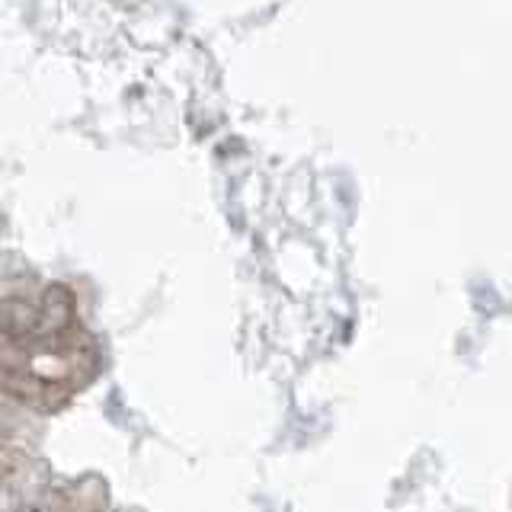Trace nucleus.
I'll use <instances>...</instances> for the list:
<instances>
[{
    "instance_id": "1",
    "label": "nucleus",
    "mask_w": 512,
    "mask_h": 512,
    "mask_svg": "<svg viewBox=\"0 0 512 512\" xmlns=\"http://www.w3.org/2000/svg\"><path fill=\"white\" fill-rule=\"evenodd\" d=\"M74 314H77V304L68 288L48 285L39 298V340L36 343L61 340V336L74 327Z\"/></svg>"
},
{
    "instance_id": "2",
    "label": "nucleus",
    "mask_w": 512,
    "mask_h": 512,
    "mask_svg": "<svg viewBox=\"0 0 512 512\" xmlns=\"http://www.w3.org/2000/svg\"><path fill=\"white\" fill-rule=\"evenodd\" d=\"M0 333L20 343L39 340V301L10 298L0 301Z\"/></svg>"
},
{
    "instance_id": "3",
    "label": "nucleus",
    "mask_w": 512,
    "mask_h": 512,
    "mask_svg": "<svg viewBox=\"0 0 512 512\" xmlns=\"http://www.w3.org/2000/svg\"><path fill=\"white\" fill-rule=\"evenodd\" d=\"M26 506V493L10 484V477H0V512H20Z\"/></svg>"
},
{
    "instance_id": "4",
    "label": "nucleus",
    "mask_w": 512,
    "mask_h": 512,
    "mask_svg": "<svg viewBox=\"0 0 512 512\" xmlns=\"http://www.w3.org/2000/svg\"><path fill=\"white\" fill-rule=\"evenodd\" d=\"M16 468H20V455H13L10 448L0 445V477H10Z\"/></svg>"
},
{
    "instance_id": "5",
    "label": "nucleus",
    "mask_w": 512,
    "mask_h": 512,
    "mask_svg": "<svg viewBox=\"0 0 512 512\" xmlns=\"http://www.w3.org/2000/svg\"><path fill=\"white\" fill-rule=\"evenodd\" d=\"M7 439H10V429L0 426V445H7Z\"/></svg>"
}]
</instances>
